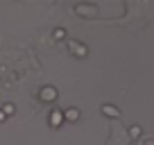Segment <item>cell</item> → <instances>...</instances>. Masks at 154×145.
Masks as SVG:
<instances>
[{
	"label": "cell",
	"mask_w": 154,
	"mask_h": 145,
	"mask_svg": "<svg viewBox=\"0 0 154 145\" xmlns=\"http://www.w3.org/2000/svg\"><path fill=\"white\" fill-rule=\"evenodd\" d=\"M75 11L84 18H97L100 16V5L97 2H75Z\"/></svg>",
	"instance_id": "cell-1"
},
{
	"label": "cell",
	"mask_w": 154,
	"mask_h": 145,
	"mask_svg": "<svg viewBox=\"0 0 154 145\" xmlns=\"http://www.w3.org/2000/svg\"><path fill=\"white\" fill-rule=\"evenodd\" d=\"M68 52L77 59H86L88 57V45L82 43V41H77V39H68Z\"/></svg>",
	"instance_id": "cell-2"
},
{
	"label": "cell",
	"mask_w": 154,
	"mask_h": 145,
	"mask_svg": "<svg viewBox=\"0 0 154 145\" xmlns=\"http://www.w3.org/2000/svg\"><path fill=\"white\" fill-rule=\"evenodd\" d=\"M57 97H59V91L54 86H41L38 88V100L41 102H45V104H52V102H57Z\"/></svg>",
	"instance_id": "cell-3"
},
{
	"label": "cell",
	"mask_w": 154,
	"mask_h": 145,
	"mask_svg": "<svg viewBox=\"0 0 154 145\" xmlns=\"http://www.w3.org/2000/svg\"><path fill=\"white\" fill-rule=\"evenodd\" d=\"M61 125H63V109H54V111L50 113V127H52V129H59Z\"/></svg>",
	"instance_id": "cell-4"
},
{
	"label": "cell",
	"mask_w": 154,
	"mask_h": 145,
	"mask_svg": "<svg viewBox=\"0 0 154 145\" xmlns=\"http://www.w3.org/2000/svg\"><path fill=\"white\" fill-rule=\"evenodd\" d=\"M77 120H79V109H75V106L63 109V122H77Z\"/></svg>",
	"instance_id": "cell-5"
},
{
	"label": "cell",
	"mask_w": 154,
	"mask_h": 145,
	"mask_svg": "<svg viewBox=\"0 0 154 145\" xmlns=\"http://www.w3.org/2000/svg\"><path fill=\"white\" fill-rule=\"evenodd\" d=\"M102 113H104L106 118H120L122 116V111L113 104H102Z\"/></svg>",
	"instance_id": "cell-6"
},
{
	"label": "cell",
	"mask_w": 154,
	"mask_h": 145,
	"mask_svg": "<svg viewBox=\"0 0 154 145\" xmlns=\"http://www.w3.org/2000/svg\"><path fill=\"white\" fill-rule=\"evenodd\" d=\"M140 136H143V127H140V125H131L129 127V138H140Z\"/></svg>",
	"instance_id": "cell-7"
},
{
	"label": "cell",
	"mask_w": 154,
	"mask_h": 145,
	"mask_svg": "<svg viewBox=\"0 0 154 145\" xmlns=\"http://www.w3.org/2000/svg\"><path fill=\"white\" fill-rule=\"evenodd\" d=\"M0 111L5 113V116H14V113H16V104H14V102H5Z\"/></svg>",
	"instance_id": "cell-8"
},
{
	"label": "cell",
	"mask_w": 154,
	"mask_h": 145,
	"mask_svg": "<svg viewBox=\"0 0 154 145\" xmlns=\"http://www.w3.org/2000/svg\"><path fill=\"white\" fill-rule=\"evenodd\" d=\"M52 36H54V39H57V41H66V39H68V32H66V29H63V27H54Z\"/></svg>",
	"instance_id": "cell-9"
},
{
	"label": "cell",
	"mask_w": 154,
	"mask_h": 145,
	"mask_svg": "<svg viewBox=\"0 0 154 145\" xmlns=\"http://www.w3.org/2000/svg\"><path fill=\"white\" fill-rule=\"evenodd\" d=\"M143 145H154V138H147V140H145Z\"/></svg>",
	"instance_id": "cell-10"
},
{
	"label": "cell",
	"mask_w": 154,
	"mask_h": 145,
	"mask_svg": "<svg viewBox=\"0 0 154 145\" xmlns=\"http://www.w3.org/2000/svg\"><path fill=\"white\" fill-rule=\"evenodd\" d=\"M5 118H7V116H5L2 111H0V122H5Z\"/></svg>",
	"instance_id": "cell-11"
}]
</instances>
